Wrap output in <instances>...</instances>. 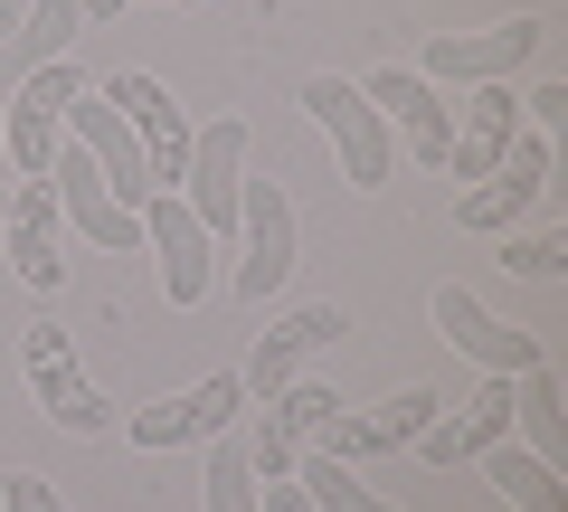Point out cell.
<instances>
[{
    "label": "cell",
    "mask_w": 568,
    "mask_h": 512,
    "mask_svg": "<svg viewBox=\"0 0 568 512\" xmlns=\"http://www.w3.org/2000/svg\"><path fill=\"white\" fill-rule=\"evenodd\" d=\"M85 67L77 58H58V67H39V77H20L10 96H0V152L20 162V181H48V162H58V143H67V104L85 96Z\"/></svg>",
    "instance_id": "cell-1"
},
{
    "label": "cell",
    "mask_w": 568,
    "mask_h": 512,
    "mask_svg": "<svg viewBox=\"0 0 568 512\" xmlns=\"http://www.w3.org/2000/svg\"><path fill=\"white\" fill-rule=\"evenodd\" d=\"M304 114L332 133V152H342V181L351 190H379L388 171H398V133H388V114L361 96L351 77H304Z\"/></svg>",
    "instance_id": "cell-2"
},
{
    "label": "cell",
    "mask_w": 568,
    "mask_h": 512,
    "mask_svg": "<svg viewBox=\"0 0 568 512\" xmlns=\"http://www.w3.org/2000/svg\"><path fill=\"white\" fill-rule=\"evenodd\" d=\"M20 380H29V399H39L48 428H67V436H104V428H114L104 390L85 380L77 342H67L58 323H29V332H20Z\"/></svg>",
    "instance_id": "cell-3"
},
{
    "label": "cell",
    "mask_w": 568,
    "mask_h": 512,
    "mask_svg": "<svg viewBox=\"0 0 568 512\" xmlns=\"http://www.w3.org/2000/svg\"><path fill=\"white\" fill-rule=\"evenodd\" d=\"M549 39V20H503V29H446L426 39L417 77L426 86H511V67H530Z\"/></svg>",
    "instance_id": "cell-4"
},
{
    "label": "cell",
    "mask_w": 568,
    "mask_h": 512,
    "mask_svg": "<svg viewBox=\"0 0 568 512\" xmlns=\"http://www.w3.org/2000/svg\"><path fill=\"white\" fill-rule=\"evenodd\" d=\"M237 409H246V380H237V370H209L200 390H171V399H152V409H133V418H123V436H133V446H152V455L209 446V436L237 428Z\"/></svg>",
    "instance_id": "cell-5"
},
{
    "label": "cell",
    "mask_w": 568,
    "mask_h": 512,
    "mask_svg": "<svg viewBox=\"0 0 568 512\" xmlns=\"http://www.w3.org/2000/svg\"><path fill=\"white\" fill-rule=\"evenodd\" d=\"M237 238H246V257H237L227 285H237L246 304L284 294V275H294V200H284V181H256V171H246V190H237Z\"/></svg>",
    "instance_id": "cell-6"
},
{
    "label": "cell",
    "mask_w": 568,
    "mask_h": 512,
    "mask_svg": "<svg viewBox=\"0 0 568 512\" xmlns=\"http://www.w3.org/2000/svg\"><path fill=\"white\" fill-rule=\"evenodd\" d=\"M237 190H246V123L219 114L190 133V162H181V209L209 228V238H227L237 228Z\"/></svg>",
    "instance_id": "cell-7"
},
{
    "label": "cell",
    "mask_w": 568,
    "mask_h": 512,
    "mask_svg": "<svg viewBox=\"0 0 568 512\" xmlns=\"http://www.w3.org/2000/svg\"><path fill=\"white\" fill-rule=\"evenodd\" d=\"M549 171H559V143L521 123V133H511V152H503V162H493L484 181L465 190V200H455V219H465L474 238H493V228H511L530 200H549Z\"/></svg>",
    "instance_id": "cell-8"
},
{
    "label": "cell",
    "mask_w": 568,
    "mask_h": 512,
    "mask_svg": "<svg viewBox=\"0 0 568 512\" xmlns=\"http://www.w3.org/2000/svg\"><path fill=\"white\" fill-rule=\"evenodd\" d=\"M342 418V390H323V380H284V390H265V418L256 436H246V465L275 484V474H294V455L323 446V428Z\"/></svg>",
    "instance_id": "cell-9"
},
{
    "label": "cell",
    "mask_w": 568,
    "mask_h": 512,
    "mask_svg": "<svg viewBox=\"0 0 568 512\" xmlns=\"http://www.w3.org/2000/svg\"><path fill=\"white\" fill-rule=\"evenodd\" d=\"M142 247L162 257V294L171 304H209V285H219V238H209L200 219L181 209V190H162V200H142Z\"/></svg>",
    "instance_id": "cell-10"
},
{
    "label": "cell",
    "mask_w": 568,
    "mask_h": 512,
    "mask_svg": "<svg viewBox=\"0 0 568 512\" xmlns=\"http://www.w3.org/2000/svg\"><path fill=\"white\" fill-rule=\"evenodd\" d=\"M95 96L133 123V143H142V162H152V181H181V162H190V114L171 104V86L142 77V67H123V77H104Z\"/></svg>",
    "instance_id": "cell-11"
},
{
    "label": "cell",
    "mask_w": 568,
    "mask_h": 512,
    "mask_svg": "<svg viewBox=\"0 0 568 512\" xmlns=\"http://www.w3.org/2000/svg\"><path fill=\"white\" fill-rule=\"evenodd\" d=\"M436 418H446V399L426 390H398V399H379V409H342L323 428V455H342V465H369V455H398V446H417L426 428H436Z\"/></svg>",
    "instance_id": "cell-12"
},
{
    "label": "cell",
    "mask_w": 568,
    "mask_h": 512,
    "mask_svg": "<svg viewBox=\"0 0 568 512\" xmlns=\"http://www.w3.org/2000/svg\"><path fill=\"white\" fill-rule=\"evenodd\" d=\"M436 332H446L455 351H465L484 380H511V370H530V361H549L540 351V332H511V323H493V304H474L465 285H436Z\"/></svg>",
    "instance_id": "cell-13"
},
{
    "label": "cell",
    "mask_w": 568,
    "mask_h": 512,
    "mask_svg": "<svg viewBox=\"0 0 568 512\" xmlns=\"http://www.w3.org/2000/svg\"><path fill=\"white\" fill-rule=\"evenodd\" d=\"M342 332H351V313H342V304H294L284 323H265V332H256V361L237 370L246 399L284 390V380H304V361H313V351H332Z\"/></svg>",
    "instance_id": "cell-14"
},
{
    "label": "cell",
    "mask_w": 568,
    "mask_h": 512,
    "mask_svg": "<svg viewBox=\"0 0 568 512\" xmlns=\"http://www.w3.org/2000/svg\"><path fill=\"white\" fill-rule=\"evenodd\" d=\"M361 96L388 114V133H398L417 162H446V143H455V104H446V86H426L417 67H379Z\"/></svg>",
    "instance_id": "cell-15"
},
{
    "label": "cell",
    "mask_w": 568,
    "mask_h": 512,
    "mask_svg": "<svg viewBox=\"0 0 568 512\" xmlns=\"http://www.w3.org/2000/svg\"><path fill=\"white\" fill-rule=\"evenodd\" d=\"M48 190H58V219H77L95 247H114V257H123V247H142V219L114 200V190H104V171L85 162L77 143H58V162H48Z\"/></svg>",
    "instance_id": "cell-16"
},
{
    "label": "cell",
    "mask_w": 568,
    "mask_h": 512,
    "mask_svg": "<svg viewBox=\"0 0 568 512\" xmlns=\"http://www.w3.org/2000/svg\"><path fill=\"white\" fill-rule=\"evenodd\" d=\"M511 133H521V96H511V86H465V96H455V143H446V171L474 190V181H484V171L511 152Z\"/></svg>",
    "instance_id": "cell-17"
},
{
    "label": "cell",
    "mask_w": 568,
    "mask_h": 512,
    "mask_svg": "<svg viewBox=\"0 0 568 512\" xmlns=\"http://www.w3.org/2000/svg\"><path fill=\"white\" fill-rule=\"evenodd\" d=\"M0 238H10V275H20V285H39V294L67 285V257H58V190H48V181H20V190H10Z\"/></svg>",
    "instance_id": "cell-18"
},
{
    "label": "cell",
    "mask_w": 568,
    "mask_h": 512,
    "mask_svg": "<svg viewBox=\"0 0 568 512\" xmlns=\"http://www.w3.org/2000/svg\"><path fill=\"white\" fill-rule=\"evenodd\" d=\"M503 436H511V380H484V390H474L455 418H436V428H426L417 446L436 455V465H474V455H484V446H503Z\"/></svg>",
    "instance_id": "cell-19"
},
{
    "label": "cell",
    "mask_w": 568,
    "mask_h": 512,
    "mask_svg": "<svg viewBox=\"0 0 568 512\" xmlns=\"http://www.w3.org/2000/svg\"><path fill=\"white\" fill-rule=\"evenodd\" d=\"M474 465H484V474H493V493H511L521 512H568L559 465H549V455H530V446H511V436H503V446H484Z\"/></svg>",
    "instance_id": "cell-20"
},
{
    "label": "cell",
    "mask_w": 568,
    "mask_h": 512,
    "mask_svg": "<svg viewBox=\"0 0 568 512\" xmlns=\"http://www.w3.org/2000/svg\"><path fill=\"white\" fill-rule=\"evenodd\" d=\"M511 428H530V455H549V465H559V446H568V409H559V370H549V361L511 370Z\"/></svg>",
    "instance_id": "cell-21"
},
{
    "label": "cell",
    "mask_w": 568,
    "mask_h": 512,
    "mask_svg": "<svg viewBox=\"0 0 568 512\" xmlns=\"http://www.w3.org/2000/svg\"><path fill=\"white\" fill-rule=\"evenodd\" d=\"M294 484H304V503H313V512H398V503H379V493H369L361 474L342 465V455H323V446L294 455Z\"/></svg>",
    "instance_id": "cell-22"
},
{
    "label": "cell",
    "mask_w": 568,
    "mask_h": 512,
    "mask_svg": "<svg viewBox=\"0 0 568 512\" xmlns=\"http://www.w3.org/2000/svg\"><path fill=\"white\" fill-rule=\"evenodd\" d=\"M209 512H265V484L246 465V436H209Z\"/></svg>",
    "instance_id": "cell-23"
},
{
    "label": "cell",
    "mask_w": 568,
    "mask_h": 512,
    "mask_svg": "<svg viewBox=\"0 0 568 512\" xmlns=\"http://www.w3.org/2000/svg\"><path fill=\"white\" fill-rule=\"evenodd\" d=\"M503 267H511V275H559V267H568L559 219H549V228H530V238H511V247H503Z\"/></svg>",
    "instance_id": "cell-24"
},
{
    "label": "cell",
    "mask_w": 568,
    "mask_h": 512,
    "mask_svg": "<svg viewBox=\"0 0 568 512\" xmlns=\"http://www.w3.org/2000/svg\"><path fill=\"white\" fill-rule=\"evenodd\" d=\"M0 512H67L48 474H0Z\"/></svg>",
    "instance_id": "cell-25"
},
{
    "label": "cell",
    "mask_w": 568,
    "mask_h": 512,
    "mask_svg": "<svg viewBox=\"0 0 568 512\" xmlns=\"http://www.w3.org/2000/svg\"><path fill=\"white\" fill-rule=\"evenodd\" d=\"M521 114H530V133H559V123H568V86H559V77H540V86L521 96Z\"/></svg>",
    "instance_id": "cell-26"
},
{
    "label": "cell",
    "mask_w": 568,
    "mask_h": 512,
    "mask_svg": "<svg viewBox=\"0 0 568 512\" xmlns=\"http://www.w3.org/2000/svg\"><path fill=\"white\" fill-rule=\"evenodd\" d=\"M265 512H313V503H304V484H294V474H275V484H265Z\"/></svg>",
    "instance_id": "cell-27"
},
{
    "label": "cell",
    "mask_w": 568,
    "mask_h": 512,
    "mask_svg": "<svg viewBox=\"0 0 568 512\" xmlns=\"http://www.w3.org/2000/svg\"><path fill=\"white\" fill-rule=\"evenodd\" d=\"M20 10H29V0H0V39H10V29H20Z\"/></svg>",
    "instance_id": "cell-28"
},
{
    "label": "cell",
    "mask_w": 568,
    "mask_h": 512,
    "mask_svg": "<svg viewBox=\"0 0 568 512\" xmlns=\"http://www.w3.org/2000/svg\"><path fill=\"white\" fill-rule=\"evenodd\" d=\"M0 219H10V190H0Z\"/></svg>",
    "instance_id": "cell-29"
},
{
    "label": "cell",
    "mask_w": 568,
    "mask_h": 512,
    "mask_svg": "<svg viewBox=\"0 0 568 512\" xmlns=\"http://www.w3.org/2000/svg\"><path fill=\"white\" fill-rule=\"evenodd\" d=\"M181 10H190V0H181Z\"/></svg>",
    "instance_id": "cell-30"
}]
</instances>
